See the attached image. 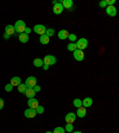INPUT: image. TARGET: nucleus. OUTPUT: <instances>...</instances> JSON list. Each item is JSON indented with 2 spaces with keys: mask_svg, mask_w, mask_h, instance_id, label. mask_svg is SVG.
I'll return each mask as SVG.
<instances>
[{
  "mask_svg": "<svg viewBox=\"0 0 119 133\" xmlns=\"http://www.w3.org/2000/svg\"><path fill=\"white\" fill-rule=\"evenodd\" d=\"M42 68H43L44 70H48V69H49V65H45V64H43V66H42Z\"/></svg>",
  "mask_w": 119,
  "mask_h": 133,
  "instance_id": "nucleus-37",
  "label": "nucleus"
},
{
  "mask_svg": "<svg viewBox=\"0 0 119 133\" xmlns=\"http://www.w3.org/2000/svg\"><path fill=\"white\" fill-rule=\"evenodd\" d=\"M72 133H82V132H80V131H75V132H74V131H73Z\"/></svg>",
  "mask_w": 119,
  "mask_h": 133,
  "instance_id": "nucleus-38",
  "label": "nucleus"
},
{
  "mask_svg": "<svg viewBox=\"0 0 119 133\" xmlns=\"http://www.w3.org/2000/svg\"><path fill=\"white\" fill-rule=\"evenodd\" d=\"M68 36H69V32L67 30H61L58 31V38L64 41V39H68Z\"/></svg>",
  "mask_w": 119,
  "mask_h": 133,
  "instance_id": "nucleus-15",
  "label": "nucleus"
},
{
  "mask_svg": "<svg viewBox=\"0 0 119 133\" xmlns=\"http://www.w3.org/2000/svg\"><path fill=\"white\" fill-rule=\"evenodd\" d=\"M53 133H66V131H64L63 127H56Z\"/></svg>",
  "mask_w": 119,
  "mask_h": 133,
  "instance_id": "nucleus-27",
  "label": "nucleus"
},
{
  "mask_svg": "<svg viewBox=\"0 0 119 133\" xmlns=\"http://www.w3.org/2000/svg\"><path fill=\"white\" fill-rule=\"evenodd\" d=\"M99 6H100V7H106L107 5H106V1H105V0H104V1H100Z\"/></svg>",
  "mask_w": 119,
  "mask_h": 133,
  "instance_id": "nucleus-32",
  "label": "nucleus"
},
{
  "mask_svg": "<svg viewBox=\"0 0 119 133\" xmlns=\"http://www.w3.org/2000/svg\"><path fill=\"white\" fill-rule=\"evenodd\" d=\"M114 3H116V0H107V1H106V5L107 6H114Z\"/></svg>",
  "mask_w": 119,
  "mask_h": 133,
  "instance_id": "nucleus-31",
  "label": "nucleus"
},
{
  "mask_svg": "<svg viewBox=\"0 0 119 133\" xmlns=\"http://www.w3.org/2000/svg\"><path fill=\"white\" fill-rule=\"evenodd\" d=\"M31 32V29L30 28H26V29H25V32L24 33H26V35H29V33H30Z\"/></svg>",
  "mask_w": 119,
  "mask_h": 133,
  "instance_id": "nucleus-34",
  "label": "nucleus"
},
{
  "mask_svg": "<svg viewBox=\"0 0 119 133\" xmlns=\"http://www.w3.org/2000/svg\"><path fill=\"white\" fill-rule=\"evenodd\" d=\"M61 5L63 6V8H68L69 11H73V1L72 0H62L61 1Z\"/></svg>",
  "mask_w": 119,
  "mask_h": 133,
  "instance_id": "nucleus-11",
  "label": "nucleus"
},
{
  "mask_svg": "<svg viewBox=\"0 0 119 133\" xmlns=\"http://www.w3.org/2000/svg\"><path fill=\"white\" fill-rule=\"evenodd\" d=\"M73 105H74L76 108L81 107V106H82V100H80V99H75L74 101H73Z\"/></svg>",
  "mask_w": 119,
  "mask_h": 133,
  "instance_id": "nucleus-22",
  "label": "nucleus"
},
{
  "mask_svg": "<svg viewBox=\"0 0 119 133\" xmlns=\"http://www.w3.org/2000/svg\"><path fill=\"white\" fill-rule=\"evenodd\" d=\"M63 10H64V8H63V6L61 5V3H56L55 5H54L53 12H54L55 14H57V16H58V14H61L62 12H63Z\"/></svg>",
  "mask_w": 119,
  "mask_h": 133,
  "instance_id": "nucleus-8",
  "label": "nucleus"
},
{
  "mask_svg": "<svg viewBox=\"0 0 119 133\" xmlns=\"http://www.w3.org/2000/svg\"><path fill=\"white\" fill-rule=\"evenodd\" d=\"M4 39H10V36H8L7 33H4Z\"/></svg>",
  "mask_w": 119,
  "mask_h": 133,
  "instance_id": "nucleus-36",
  "label": "nucleus"
},
{
  "mask_svg": "<svg viewBox=\"0 0 119 133\" xmlns=\"http://www.w3.org/2000/svg\"><path fill=\"white\" fill-rule=\"evenodd\" d=\"M75 119H76V114H75V113H72V112L67 114L66 118H64V120H66L67 124H74Z\"/></svg>",
  "mask_w": 119,
  "mask_h": 133,
  "instance_id": "nucleus-6",
  "label": "nucleus"
},
{
  "mask_svg": "<svg viewBox=\"0 0 119 133\" xmlns=\"http://www.w3.org/2000/svg\"><path fill=\"white\" fill-rule=\"evenodd\" d=\"M23 94L26 97H29V99H32V97H35V95H36V91H35L33 88H26V90H25Z\"/></svg>",
  "mask_w": 119,
  "mask_h": 133,
  "instance_id": "nucleus-12",
  "label": "nucleus"
},
{
  "mask_svg": "<svg viewBox=\"0 0 119 133\" xmlns=\"http://www.w3.org/2000/svg\"><path fill=\"white\" fill-rule=\"evenodd\" d=\"M5 33H7L10 37H11L12 35H14V33H16V30H14L13 25H7V26L5 28Z\"/></svg>",
  "mask_w": 119,
  "mask_h": 133,
  "instance_id": "nucleus-16",
  "label": "nucleus"
},
{
  "mask_svg": "<svg viewBox=\"0 0 119 133\" xmlns=\"http://www.w3.org/2000/svg\"><path fill=\"white\" fill-rule=\"evenodd\" d=\"M3 108H4V100L0 97V111H1Z\"/></svg>",
  "mask_w": 119,
  "mask_h": 133,
  "instance_id": "nucleus-33",
  "label": "nucleus"
},
{
  "mask_svg": "<svg viewBox=\"0 0 119 133\" xmlns=\"http://www.w3.org/2000/svg\"><path fill=\"white\" fill-rule=\"evenodd\" d=\"M14 26V30H16L17 33H24L25 32V29H26V25L23 20H17V23L13 25Z\"/></svg>",
  "mask_w": 119,
  "mask_h": 133,
  "instance_id": "nucleus-1",
  "label": "nucleus"
},
{
  "mask_svg": "<svg viewBox=\"0 0 119 133\" xmlns=\"http://www.w3.org/2000/svg\"><path fill=\"white\" fill-rule=\"evenodd\" d=\"M45 35H47L48 37H51V36H54L55 35V31H54V29H47V31H45Z\"/></svg>",
  "mask_w": 119,
  "mask_h": 133,
  "instance_id": "nucleus-25",
  "label": "nucleus"
},
{
  "mask_svg": "<svg viewBox=\"0 0 119 133\" xmlns=\"http://www.w3.org/2000/svg\"><path fill=\"white\" fill-rule=\"evenodd\" d=\"M39 42H41V44H43V45H47L48 43L50 42V38L47 36V35H42L41 36V38H39Z\"/></svg>",
  "mask_w": 119,
  "mask_h": 133,
  "instance_id": "nucleus-19",
  "label": "nucleus"
},
{
  "mask_svg": "<svg viewBox=\"0 0 119 133\" xmlns=\"http://www.w3.org/2000/svg\"><path fill=\"white\" fill-rule=\"evenodd\" d=\"M67 49L69 50V51H73V52H74L75 50H76V44H75V43H69L68 46H67Z\"/></svg>",
  "mask_w": 119,
  "mask_h": 133,
  "instance_id": "nucleus-23",
  "label": "nucleus"
},
{
  "mask_svg": "<svg viewBox=\"0 0 119 133\" xmlns=\"http://www.w3.org/2000/svg\"><path fill=\"white\" fill-rule=\"evenodd\" d=\"M26 90V86H25V83H20L19 86H18V91L19 93H24Z\"/></svg>",
  "mask_w": 119,
  "mask_h": 133,
  "instance_id": "nucleus-24",
  "label": "nucleus"
},
{
  "mask_svg": "<svg viewBox=\"0 0 119 133\" xmlns=\"http://www.w3.org/2000/svg\"><path fill=\"white\" fill-rule=\"evenodd\" d=\"M64 131H66V132H73V124H67Z\"/></svg>",
  "mask_w": 119,
  "mask_h": 133,
  "instance_id": "nucleus-28",
  "label": "nucleus"
},
{
  "mask_svg": "<svg viewBox=\"0 0 119 133\" xmlns=\"http://www.w3.org/2000/svg\"><path fill=\"white\" fill-rule=\"evenodd\" d=\"M57 62V59H56L55 56L53 55H47L44 58H43V64H45V65H54V64Z\"/></svg>",
  "mask_w": 119,
  "mask_h": 133,
  "instance_id": "nucleus-3",
  "label": "nucleus"
},
{
  "mask_svg": "<svg viewBox=\"0 0 119 133\" xmlns=\"http://www.w3.org/2000/svg\"><path fill=\"white\" fill-rule=\"evenodd\" d=\"M28 105H29V108L31 109H36L37 106H38V100L36 97H32V99H29L28 101Z\"/></svg>",
  "mask_w": 119,
  "mask_h": 133,
  "instance_id": "nucleus-10",
  "label": "nucleus"
},
{
  "mask_svg": "<svg viewBox=\"0 0 119 133\" xmlns=\"http://www.w3.org/2000/svg\"><path fill=\"white\" fill-rule=\"evenodd\" d=\"M68 39H69V41L72 42V43H74V42L76 41V39H78V37H76V35L72 33V35H69V36H68Z\"/></svg>",
  "mask_w": 119,
  "mask_h": 133,
  "instance_id": "nucleus-26",
  "label": "nucleus"
},
{
  "mask_svg": "<svg viewBox=\"0 0 119 133\" xmlns=\"http://www.w3.org/2000/svg\"><path fill=\"white\" fill-rule=\"evenodd\" d=\"M33 89H35V91H39V90H41V87H39V86H35V87H33Z\"/></svg>",
  "mask_w": 119,
  "mask_h": 133,
  "instance_id": "nucleus-35",
  "label": "nucleus"
},
{
  "mask_svg": "<svg viewBox=\"0 0 119 133\" xmlns=\"http://www.w3.org/2000/svg\"><path fill=\"white\" fill-rule=\"evenodd\" d=\"M12 89H13V86H12L11 83H8V84H6L5 86V90L6 91H11Z\"/></svg>",
  "mask_w": 119,
  "mask_h": 133,
  "instance_id": "nucleus-30",
  "label": "nucleus"
},
{
  "mask_svg": "<svg viewBox=\"0 0 119 133\" xmlns=\"http://www.w3.org/2000/svg\"><path fill=\"white\" fill-rule=\"evenodd\" d=\"M74 58L76 59V61H83V58H85V54H83V51H81V50H75L74 51Z\"/></svg>",
  "mask_w": 119,
  "mask_h": 133,
  "instance_id": "nucleus-9",
  "label": "nucleus"
},
{
  "mask_svg": "<svg viewBox=\"0 0 119 133\" xmlns=\"http://www.w3.org/2000/svg\"><path fill=\"white\" fill-rule=\"evenodd\" d=\"M19 41L22 42V43H28L29 42V35H26V33H20L19 35Z\"/></svg>",
  "mask_w": 119,
  "mask_h": 133,
  "instance_id": "nucleus-20",
  "label": "nucleus"
},
{
  "mask_svg": "<svg viewBox=\"0 0 119 133\" xmlns=\"http://www.w3.org/2000/svg\"><path fill=\"white\" fill-rule=\"evenodd\" d=\"M33 31H35L37 35L42 36V35H45L47 28H45L44 25H42V24H37V25H35V28H33Z\"/></svg>",
  "mask_w": 119,
  "mask_h": 133,
  "instance_id": "nucleus-5",
  "label": "nucleus"
},
{
  "mask_svg": "<svg viewBox=\"0 0 119 133\" xmlns=\"http://www.w3.org/2000/svg\"><path fill=\"white\" fill-rule=\"evenodd\" d=\"M25 86H26V88H33L35 86H37V78L33 76H29L25 81Z\"/></svg>",
  "mask_w": 119,
  "mask_h": 133,
  "instance_id": "nucleus-4",
  "label": "nucleus"
},
{
  "mask_svg": "<svg viewBox=\"0 0 119 133\" xmlns=\"http://www.w3.org/2000/svg\"><path fill=\"white\" fill-rule=\"evenodd\" d=\"M10 83H11L13 87H18L20 83H22V78L18 77V76H14V77L11 78V82H10Z\"/></svg>",
  "mask_w": 119,
  "mask_h": 133,
  "instance_id": "nucleus-18",
  "label": "nucleus"
},
{
  "mask_svg": "<svg viewBox=\"0 0 119 133\" xmlns=\"http://www.w3.org/2000/svg\"><path fill=\"white\" fill-rule=\"evenodd\" d=\"M24 115H25V118L32 119V118H35V116L37 115L36 109H31V108H28V109H26V111L24 112Z\"/></svg>",
  "mask_w": 119,
  "mask_h": 133,
  "instance_id": "nucleus-7",
  "label": "nucleus"
},
{
  "mask_svg": "<svg viewBox=\"0 0 119 133\" xmlns=\"http://www.w3.org/2000/svg\"><path fill=\"white\" fill-rule=\"evenodd\" d=\"M33 65L36 66V68L43 66V59H42V58H36V59H33Z\"/></svg>",
  "mask_w": 119,
  "mask_h": 133,
  "instance_id": "nucleus-21",
  "label": "nucleus"
},
{
  "mask_svg": "<svg viewBox=\"0 0 119 133\" xmlns=\"http://www.w3.org/2000/svg\"><path fill=\"white\" fill-rule=\"evenodd\" d=\"M45 133H53V132H50V131H48V132H45Z\"/></svg>",
  "mask_w": 119,
  "mask_h": 133,
  "instance_id": "nucleus-39",
  "label": "nucleus"
},
{
  "mask_svg": "<svg viewBox=\"0 0 119 133\" xmlns=\"http://www.w3.org/2000/svg\"><path fill=\"white\" fill-rule=\"evenodd\" d=\"M106 13H107L110 17H114L117 14V8L114 7V6H107V8H106Z\"/></svg>",
  "mask_w": 119,
  "mask_h": 133,
  "instance_id": "nucleus-13",
  "label": "nucleus"
},
{
  "mask_svg": "<svg viewBox=\"0 0 119 133\" xmlns=\"http://www.w3.org/2000/svg\"><path fill=\"white\" fill-rule=\"evenodd\" d=\"M43 112H44V108L42 107V106H39V105L37 106V108H36V113H37V114H42Z\"/></svg>",
  "mask_w": 119,
  "mask_h": 133,
  "instance_id": "nucleus-29",
  "label": "nucleus"
},
{
  "mask_svg": "<svg viewBox=\"0 0 119 133\" xmlns=\"http://www.w3.org/2000/svg\"><path fill=\"white\" fill-rule=\"evenodd\" d=\"M75 44H76V49L83 51V50L88 46V41L86 38H80V39H78V42Z\"/></svg>",
  "mask_w": 119,
  "mask_h": 133,
  "instance_id": "nucleus-2",
  "label": "nucleus"
},
{
  "mask_svg": "<svg viewBox=\"0 0 119 133\" xmlns=\"http://www.w3.org/2000/svg\"><path fill=\"white\" fill-rule=\"evenodd\" d=\"M92 105H93V99H92V97H86V99H83L82 107L87 108V107H91Z\"/></svg>",
  "mask_w": 119,
  "mask_h": 133,
  "instance_id": "nucleus-17",
  "label": "nucleus"
},
{
  "mask_svg": "<svg viewBox=\"0 0 119 133\" xmlns=\"http://www.w3.org/2000/svg\"><path fill=\"white\" fill-rule=\"evenodd\" d=\"M76 116H79V118H83V116H86V114H87V112H86V108L85 107H79L78 108V112H76Z\"/></svg>",
  "mask_w": 119,
  "mask_h": 133,
  "instance_id": "nucleus-14",
  "label": "nucleus"
}]
</instances>
